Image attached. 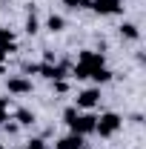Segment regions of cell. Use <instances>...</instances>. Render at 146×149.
Wrapping results in <instances>:
<instances>
[{
    "instance_id": "cell-1",
    "label": "cell",
    "mask_w": 146,
    "mask_h": 149,
    "mask_svg": "<svg viewBox=\"0 0 146 149\" xmlns=\"http://www.w3.org/2000/svg\"><path fill=\"white\" fill-rule=\"evenodd\" d=\"M120 126H123V118L115 115V112H106V115H100V118L95 120V132H97L100 138H112Z\"/></svg>"
},
{
    "instance_id": "cell-2",
    "label": "cell",
    "mask_w": 146,
    "mask_h": 149,
    "mask_svg": "<svg viewBox=\"0 0 146 149\" xmlns=\"http://www.w3.org/2000/svg\"><path fill=\"white\" fill-rule=\"evenodd\" d=\"M95 120H97V118L89 115V112H86V115H80V112H77V118L69 123V129H72L74 135H89V132H95Z\"/></svg>"
},
{
    "instance_id": "cell-3",
    "label": "cell",
    "mask_w": 146,
    "mask_h": 149,
    "mask_svg": "<svg viewBox=\"0 0 146 149\" xmlns=\"http://www.w3.org/2000/svg\"><path fill=\"white\" fill-rule=\"evenodd\" d=\"M97 100H100V89H83L74 97V106L77 109H92V106H97Z\"/></svg>"
},
{
    "instance_id": "cell-4",
    "label": "cell",
    "mask_w": 146,
    "mask_h": 149,
    "mask_svg": "<svg viewBox=\"0 0 146 149\" xmlns=\"http://www.w3.org/2000/svg\"><path fill=\"white\" fill-rule=\"evenodd\" d=\"M92 9L97 15H117L123 9V3L120 0H92Z\"/></svg>"
},
{
    "instance_id": "cell-5",
    "label": "cell",
    "mask_w": 146,
    "mask_h": 149,
    "mask_svg": "<svg viewBox=\"0 0 146 149\" xmlns=\"http://www.w3.org/2000/svg\"><path fill=\"white\" fill-rule=\"evenodd\" d=\"M9 92L12 95H29L32 92V80L29 77H23V74H17V77H9Z\"/></svg>"
},
{
    "instance_id": "cell-6",
    "label": "cell",
    "mask_w": 146,
    "mask_h": 149,
    "mask_svg": "<svg viewBox=\"0 0 146 149\" xmlns=\"http://www.w3.org/2000/svg\"><path fill=\"white\" fill-rule=\"evenodd\" d=\"M0 52H6V55L17 52V46H15V35H12L9 29H3V26H0Z\"/></svg>"
},
{
    "instance_id": "cell-7",
    "label": "cell",
    "mask_w": 146,
    "mask_h": 149,
    "mask_svg": "<svg viewBox=\"0 0 146 149\" xmlns=\"http://www.w3.org/2000/svg\"><path fill=\"white\" fill-rule=\"evenodd\" d=\"M57 149H83V135H66L57 141Z\"/></svg>"
},
{
    "instance_id": "cell-8",
    "label": "cell",
    "mask_w": 146,
    "mask_h": 149,
    "mask_svg": "<svg viewBox=\"0 0 146 149\" xmlns=\"http://www.w3.org/2000/svg\"><path fill=\"white\" fill-rule=\"evenodd\" d=\"M15 120H17V126H32V123H35V112L17 109V112H15Z\"/></svg>"
},
{
    "instance_id": "cell-9",
    "label": "cell",
    "mask_w": 146,
    "mask_h": 149,
    "mask_svg": "<svg viewBox=\"0 0 146 149\" xmlns=\"http://www.w3.org/2000/svg\"><path fill=\"white\" fill-rule=\"evenodd\" d=\"M46 29H49V32H63V29H66V20L60 17V15H49V17H46Z\"/></svg>"
},
{
    "instance_id": "cell-10",
    "label": "cell",
    "mask_w": 146,
    "mask_h": 149,
    "mask_svg": "<svg viewBox=\"0 0 146 149\" xmlns=\"http://www.w3.org/2000/svg\"><path fill=\"white\" fill-rule=\"evenodd\" d=\"M95 83H106V80H112V72L106 69V66H97V69H92V74H89Z\"/></svg>"
},
{
    "instance_id": "cell-11",
    "label": "cell",
    "mask_w": 146,
    "mask_h": 149,
    "mask_svg": "<svg viewBox=\"0 0 146 149\" xmlns=\"http://www.w3.org/2000/svg\"><path fill=\"white\" fill-rule=\"evenodd\" d=\"M120 37H126V40H138L140 32H138V26H135V23H123V26H120Z\"/></svg>"
},
{
    "instance_id": "cell-12",
    "label": "cell",
    "mask_w": 146,
    "mask_h": 149,
    "mask_svg": "<svg viewBox=\"0 0 146 149\" xmlns=\"http://www.w3.org/2000/svg\"><path fill=\"white\" fill-rule=\"evenodd\" d=\"M26 32H29V35L40 32V20H37V15H35V12H29V17H26Z\"/></svg>"
},
{
    "instance_id": "cell-13",
    "label": "cell",
    "mask_w": 146,
    "mask_h": 149,
    "mask_svg": "<svg viewBox=\"0 0 146 149\" xmlns=\"http://www.w3.org/2000/svg\"><path fill=\"white\" fill-rule=\"evenodd\" d=\"M60 3H66L69 9H89L92 0H60Z\"/></svg>"
},
{
    "instance_id": "cell-14",
    "label": "cell",
    "mask_w": 146,
    "mask_h": 149,
    "mask_svg": "<svg viewBox=\"0 0 146 149\" xmlns=\"http://www.w3.org/2000/svg\"><path fill=\"white\" fill-rule=\"evenodd\" d=\"M6 106H9V97H0V126L9 120V112H6Z\"/></svg>"
},
{
    "instance_id": "cell-15",
    "label": "cell",
    "mask_w": 146,
    "mask_h": 149,
    "mask_svg": "<svg viewBox=\"0 0 146 149\" xmlns=\"http://www.w3.org/2000/svg\"><path fill=\"white\" fill-rule=\"evenodd\" d=\"M26 149H46V141L43 138H32V141H26Z\"/></svg>"
},
{
    "instance_id": "cell-16",
    "label": "cell",
    "mask_w": 146,
    "mask_h": 149,
    "mask_svg": "<svg viewBox=\"0 0 146 149\" xmlns=\"http://www.w3.org/2000/svg\"><path fill=\"white\" fill-rule=\"evenodd\" d=\"M74 118H77V106H69V109L63 112V120H66V123H72Z\"/></svg>"
},
{
    "instance_id": "cell-17",
    "label": "cell",
    "mask_w": 146,
    "mask_h": 149,
    "mask_svg": "<svg viewBox=\"0 0 146 149\" xmlns=\"http://www.w3.org/2000/svg\"><path fill=\"white\" fill-rule=\"evenodd\" d=\"M37 69H40V63H26V66H23L26 74H37Z\"/></svg>"
},
{
    "instance_id": "cell-18",
    "label": "cell",
    "mask_w": 146,
    "mask_h": 149,
    "mask_svg": "<svg viewBox=\"0 0 146 149\" xmlns=\"http://www.w3.org/2000/svg\"><path fill=\"white\" fill-rule=\"evenodd\" d=\"M66 89H69V86H66V80H55V92H60V95H63Z\"/></svg>"
},
{
    "instance_id": "cell-19",
    "label": "cell",
    "mask_w": 146,
    "mask_h": 149,
    "mask_svg": "<svg viewBox=\"0 0 146 149\" xmlns=\"http://www.w3.org/2000/svg\"><path fill=\"white\" fill-rule=\"evenodd\" d=\"M3 126H6V132H9V135H17V123H3Z\"/></svg>"
},
{
    "instance_id": "cell-20",
    "label": "cell",
    "mask_w": 146,
    "mask_h": 149,
    "mask_svg": "<svg viewBox=\"0 0 146 149\" xmlns=\"http://www.w3.org/2000/svg\"><path fill=\"white\" fill-rule=\"evenodd\" d=\"M0 74H3V66H0Z\"/></svg>"
},
{
    "instance_id": "cell-21",
    "label": "cell",
    "mask_w": 146,
    "mask_h": 149,
    "mask_svg": "<svg viewBox=\"0 0 146 149\" xmlns=\"http://www.w3.org/2000/svg\"><path fill=\"white\" fill-rule=\"evenodd\" d=\"M0 149H3V143H0Z\"/></svg>"
}]
</instances>
